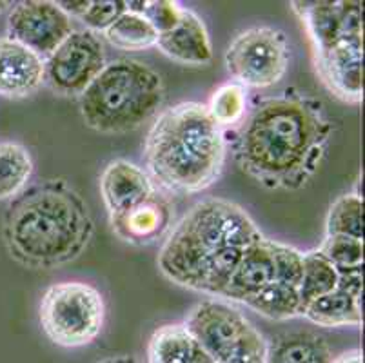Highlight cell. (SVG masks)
Segmentation results:
<instances>
[{"mask_svg":"<svg viewBox=\"0 0 365 363\" xmlns=\"http://www.w3.org/2000/svg\"><path fill=\"white\" fill-rule=\"evenodd\" d=\"M331 133L322 102L287 89L245 116L233 138L235 162L264 188L298 191L317 175Z\"/></svg>","mask_w":365,"mask_h":363,"instance_id":"obj_1","label":"cell"},{"mask_svg":"<svg viewBox=\"0 0 365 363\" xmlns=\"http://www.w3.org/2000/svg\"><path fill=\"white\" fill-rule=\"evenodd\" d=\"M260 236L255 220L240 205L205 198L168 232L158 269L173 284L220 298L245 249Z\"/></svg>","mask_w":365,"mask_h":363,"instance_id":"obj_2","label":"cell"},{"mask_svg":"<svg viewBox=\"0 0 365 363\" xmlns=\"http://www.w3.org/2000/svg\"><path fill=\"white\" fill-rule=\"evenodd\" d=\"M93 235L88 204L62 178L42 180L24 189L2 220L9 256L33 271H53L75 262Z\"/></svg>","mask_w":365,"mask_h":363,"instance_id":"obj_3","label":"cell"},{"mask_svg":"<svg viewBox=\"0 0 365 363\" xmlns=\"http://www.w3.org/2000/svg\"><path fill=\"white\" fill-rule=\"evenodd\" d=\"M225 138L205 104L180 102L162 109L144 142V164L157 188L173 195H197L220 178Z\"/></svg>","mask_w":365,"mask_h":363,"instance_id":"obj_4","label":"cell"},{"mask_svg":"<svg viewBox=\"0 0 365 363\" xmlns=\"http://www.w3.org/2000/svg\"><path fill=\"white\" fill-rule=\"evenodd\" d=\"M291 9L313 46L318 78L345 104L364 100V22L358 0H297Z\"/></svg>","mask_w":365,"mask_h":363,"instance_id":"obj_5","label":"cell"},{"mask_svg":"<svg viewBox=\"0 0 365 363\" xmlns=\"http://www.w3.org/2000/svg\"><path fill=\"white\" fill-rule=\"evenodd\" d=\"M165 86L153 68L133 58L113 60L78 96L84 124L102 135L135 131L157 116Z\"/></svg>","mask_w":365,"mask_h":363,"instance_id":"obj_6","label":"cell"},{"mask_svg":"<svg viewBox=\"0 0 365 363\" xmlns=\"http://www.w3.org/2000/svg\"><path fill=\"white\" fill-rule=\"evenodd\" d=\"M184 327L213 363L265 362L267 339L225 300H204L189 309Z\"/></svg>","mask_w":365,"mask_h":363,"instance_id":"obj_7","label":"cell"},{"mask_svg":"<svg viewBox=\"0 0 365 363\" xmlns=\"http://www.w3.org/2000/svg\"><path fill=\"white\" fill-rule=\"evenodd\" d=\"M42 331L58 347H84L102 332L106 304L86 282H58L44 292L38 309Z\"/></svg>","mask_w":365,"mask_h":363,"instance_id":"obj_8","label":"cell"},{"mask_svg":"<svg viewBox=\"0 0 365 363\" xmlns=\"http://www.w3.org/2000/svg\"><path fill=\"white\" fill-rule=\"evenodd\" d=\"M225 66L244 88H271L284 78L289 48L284 33L271 26H255L238 33L225 51Z\"/></svg>","mask_w":365,"mask_h":363,"instance_id":"obj_9","label":"cell"},{"mask_svg":"<svg viewBox=\"0 0 365 363\" xmlns=\"http://www.w3.org/2000/svg\"><path fill=\"white\" fill-rule=\"evenodd\" d=\"M106 51L98 33L75 29L44 60V84L61 96H78L106 68Z\"/></svg>","mask_w":365,"mask_h":363,"instance_id":"obj_10","label":"cell"},{"mask_svg":"<svg viewBox=\"0 0 365 363\" xmlns=\"http://www.w3.org/2000/svg\"><path fill=\"white\" fill-rule=\"evenodd\" d=\"M73 31V19L58 2L24 0L9 9L8 39L22 44L42 60L48 58Z\"/></svg>","mask_w":365,"mask_h":363,"instance_id":"obj_11","label":"cell"},{"mask_svg":"<svg viewBox=\"0 0 365 363\" xmlns=\"http://www.w3.org/2000/svg\"><path fill=\"white\" fill-rule=\"evenodd\" d=\"M304 252L278 242L277 278L247 304L260 316L274 322H285L300 316V284Z\"/></svg>","mask_w":365,"mask_h":363,"instance_id":"obj_12","label":"cell"},{"mask_svg":"<svg viewBox=\"0 0 365 363\" xmlns=\"http://www.w3.org/2000/svg\"><path fill=\"white\" fill-rule=\"evenodd\" d=\"M278 242L262 235L245 249L220 298L229 304L247 305L267 287L278 272Z\"/></svg>","mask_w":365,"mask_h":363,"instance_id":"obj_13","label":"cell"},{"mask_svg":"<svg viewBox=\"0 0 365 363\" xmlns=\"http://www.w3.org/2000/svg\"><path fill=\"white\" fill-rule=\"evenodd\" d=\"M173 216L175 211L171 202L157 189L135 208L120 215L109 216V224L122 242L135 247H144L168 236L173 227Z\"/></svg>","mask_w":365,"mask_h":363,"instance_id":"obj_14","label":"cell"},{"mask_svg":"<svg viewBox=\"0 0 365 363\" xmlns=\"http://www.w3.org/2000/svg\"><path fill=\"white\" fill-rule=\"evenodd\" d=\"M148 173L129 160H111L101 175V195L109 216L135 208L157 191Z\"/></svg>","mask_w":365,"mask_h":363,"instance_id":"obj_15","label":"cell"},{"mask_svg":"<svg viewBox=\"0 0 365 363\" xmlns=\"http://www.w3.org/2000/svg\"><path fill=\"white\" fill-rule=\"evenodd\" d=\"M44 86V60L11 39H0V96L21 100Z\"/></svg>","mask_w":365,"mask_h":363,"instance_id":"obj_16","label":"cell"},{"mask_svg":"<svg viewBox=\"0 0 365 363\" xmlns=\"http://www.w3.org/2000/svg\"><path fill=\"white\" fill-rule=\"evenodd\" d=\"M157 48L182 66L200 68L211 64L213 60V46L207 28L197 13L185 8L182 9L180 22L171 31L158 35Z\"/></svg>","mask_w":365,"mask_h":363,"instance_id":"obj_17","label":"cell"},{"mask_svg":"<svg viewBox=\"0 0 365 363\" xmlns=\"http://www.w3.org/2000/svg\"><path fill=\"white\" fill-rule=\"evenodd\" d=\"M333 351L327 339L313 331H293L267 342L264 363H331Z\"/></svg>","mask_w":365,"mask_h":363,"instance_id":"obj_18","label":"cell"},{"mask_svg":"<svg viewBox=\"0 0 365 363\" xmlns=\"http://www.w3.org/2000/svg\"><path fill=\"white\" fill-rule=\"evenodd\" d=\"M302 316L318 327H360L361 304L336 287L329 295L311 302Z\"/></svg>","mask_w":365,"mask_h":363,"instance_id":"obj_19","label":"cell"},{"mask_svg":"<svg viewBox=\"0 0 365 363\" xmlns=\"http://www.w3.org/2000/svg\"><path fill=\"white\" fill-rule=\"evenodd\" d=\"M33 175V160L28 149L16 142H0V200L21 195Z\"/></svg>","mask_w":365,"mask_h":363,"instance_id":"obj_20","label":"cell"},{"mask_svg":"<svg viewBox=\"0 0 365 363\" xmlns=\"http://www.w3.org/2000/svg\"><path fill=\"white\" fill-rule=\"evenodd\" d=\"M304 271L300 284V316L317 298L329 295L338 287V271L318 249L302 255Z\"/></svg>","mask_w":365,"mask_h":363,"instance_id":"obj_21","label":"cell"},{"mask_svg":"<svg viewBox=\"0 0 365 363\" xmlns=\"http://www.w3.org/2000/svg\"><path fill=\"white\" fill-rule=\"evenodd\" d=\"M106 40L124 51H142L157 46L158 33L138 13L124 11L104 31Z\"/></svg>","mask_w":365,"mask_h":363,"instance_id":"obj_22","label":"cell"},{"mask_svg":"<svg viewBox=\"0 0 365 363\" xmlns=\"http://www.w3.org/2000/svg\"><path fill=\"white\" fill-rule=\"evenodd\" d=\"M205 108L220 129L240 124L247 111V89L235 80L225 82L211 95Z\"/></svg>","mask_w":365,"mask_h":363,"instance_id":"obj_23","label":"cell"},{"mask_svg":"<svg viewBox=\"0 0 365 363\" xmlns=\"http://www.w3.org/2000/svg\"><path fill=\"white\" fill-rule=\"evenodd\" d=\"M327 235L364 240V200L358 193H347L334 200L327 215Z\"/></svg>","mask_w":365,"mask_h":363,"instance_id":"obj_24","label":"cell"},{"mask_svg":"<svg viewBox=\"0 0 365 363\" xmlns=\"http://www.w3.org/2000/svg\"><path fill=\"white\" fill-rule=\"evenodd\" d=\"M318 251L336 269L364 267V240L341 235H327Z\"/></svg>","mask_w":365,"mask_h":363,"instance_id":"obj_25","label":"cell"},{"mask_svg":"<svg viewBox=\"0 0 365 363\" xmlns=\"http://www.w3.org/2000/svg\"><path fill=\"white\" fill-rule=\"evenodd\" d=\"M182 6L173 0H144L128 2V11L138 13L155 28L158 35L171 31L180 22Z\"/></svg>","mask_w":365,"mask_h":363,"instance_id":"obj_26","label":"cell"},{"mask_svg":"<svg viewBox=\"0 0 365 363\" xmlns=\"http://www.w3.org/2000/svg\"><path fill=\"white\" fill-rule=\"evenodd\" d=\"M124 11H128L125 0H89L88 9L78 20L89 31L104 33Z\"/></svg>","mask_w":365,"mask_h":363,"instance_id":"obj_27","label":"cell"},{"mask_svg":"<svg viewBox=\"0 0 365 363\" xmlns=\"http://www.w3.org/2000/svg\"><path fill=\"white\" fill-rule=\"evenodd\" d=\"M338 271V289L351 296L354 302L361 304L364 292V267L336 269Z\"/></svg>","mask_w":365,"mask_h":363,"instance_id":"obj_28","label":"cell"},{"mask_svg":"<svg viewBox=\"0 0 365 363\" xmlns=\"http://www.w3.org/2000/svg\"><path fill=\"white\" fill-rule=\"evenodd\" d=\"M331 363H364V359H361L360 349H351V351H345L341 354L334 356Z\"/></svg>","mask_w":365,"mask_h":363,"instance_id":"obj_29","label":"cell"},{"mask_svg":"<svg viewBox=\"0 0 365 363\" xmlns=\"http://www.w3.org/2000/svg\"><path fill=\"white\" fill-rule=\"evenodd\" d=\"M97 363H140L137 358H133V356H111V358H106V359H101V362Z\"/></svg>","mask_w":365,"mask_h":363,"instance_id":"obj_30","label":"cell"},{"mask_svg":"<svg viewBox=\"0 0 365 363\" xmlns=\"http://www.w3.org/2000/svg\"><path fill=\"white\" fill-rule=\"evenodd\" d=\"M187 363H213V359L209 358V356L205 354V351H204L200 356H197V358L191 359V362H187Z\"/></svg>","mask_w":365,"mask_h":363,"instance_id":"obj_31","label":"cell"},{"mask_svg":"<svg viewBox=\"0 0 365 363\" xmlns=\"http://www.w3.org/2000/svg\"><path fill=\"white\" fill-rule=\"evenodd\" d=\"M11 2H4V0H0V15H2V13H6V11H9V9H11Z\"/></svg>","mask_w":365,"mask_h":363,"instance_id":"obj_32","label":"cell"}]
</instances>
